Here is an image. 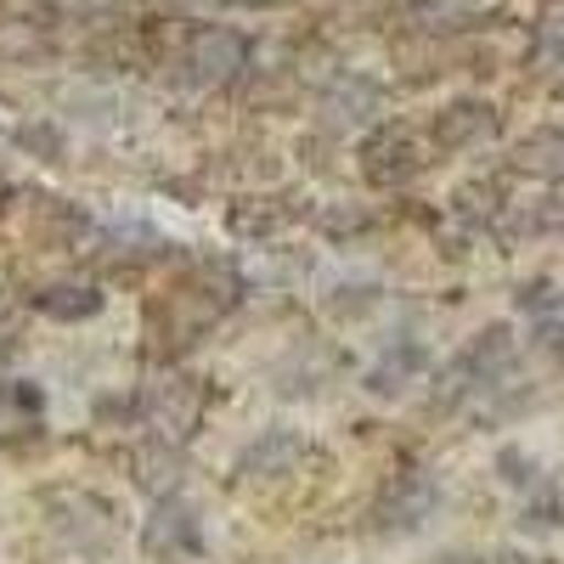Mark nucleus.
Wrapping results in <instances>:
<instances>
[{"mask_svg": "<svg viewBox=\"0 0 564 564\" xmlns=\"http://www.w3.org/2000/svg\"><path fill=\"white\" fill-rule=\"evenodd\" d=\"M486 130H491V108H480V102H452L435 119V141H441V148H468V141H480Z\"/></svg>", "mask_w": 564, "mask_h": 564, "instance_id": "7", "label": "nucleus"}, {"mask_svg": "<svg viewBox=\"0 0 564 564\" xmlns=\"http://www.w3.org/2000/svg\"><path fill=\"white\" fill-rule=\"evenodd\" d=\"M148 412L159 423V435H175L186 441L198 430V417H204V384L198 379H164L153 395H148Z\"/></svg>", "mask_w": 564, "mask_h": 564, "instance_id": "2", "label": "nucleus"}, {"mask_svg": "<svg viewBox=\"0 0 564 564\" xmlns=\"http://www.w3.org/2000/svg\"><path fill=\"white\" fill-rule=\"evenodd\" d=\"M361 170H367V181H379V186L406 181V175L417 170V148H412V135H406V130H395V124H384L379 135H367V141H361Z\"/></svg>", "mask_w": 564, "mask_h": 564, "instance_id": "4", "label": "nucleus"}, {"mask_svg": "<svg viewBox=\"0 0 564 564\" xmlns=\"http://www.w3.org/2000/svg\"><path fill=\"white\" fill-rule=\"evenodd\" d=\"M441 564H468V558H441Z\"/></svg>", "mask_w": 564, "mask_h": 564, "instance_id": "11", "label": "nucleus"}, {"mask_svg": "<svg viewBox=\"0 0 564 564\" xmlns=\"http://www.w3.org/2000/svg\"><path fill=\"white\" fill-rule=\"evenodd\" d=\"M520 170L531 175H564V130H536L531 141H520Z\"/></svg>", "mask_w": 564, "mask_h": 564, "instance_id": "9", "label": "nucleus"}, {"mask_svg": "<svg viewBox=\"0 0 564 564\" xmlns=\"http://www.w3.org/2000/svg\"><path fill=\"white\" fill-rule=\"evenodd\" d=\"M141 542H148L153 558H186V553H198V513L170 491V497H159V513L148 520V536H141Z\"/></svg>", "mask_w": 564, "mask_h": 564, "instance_id": "3", "label": "nucleus"}, {"mask_svg": "<svg viewBox=\"0 0 564 564\" xmlns=\"http://www.w3.org/2000/svg\"><path fill=\"white\" fill-rule=\"evenodd\" d=\"M186 63H193V74L204 85H226L231 74L249 63V45H243V34H231V29H204L193 40V57H186Z\"/></svg>", "mask_w": 564, "mask_h": 564, "instance_id": "5", "label": "nucleus"}, {"mask_svg": "<svg viewBox=\"0 0 564 564\" xmlns=\"http://www.w3.org/2000/svg\"><path fill=\"white\" fill-rule=\"evenodd\" d=\"M135 480L148 486L153 497H170L175 491V452H170V435H159V441H148V446H135Z\"/></svg>", "mask_w": 564, "mask_h": 564, "instance_id": "8", "label": "nucleus"}, {"mask_svg": "<svg viewBox=\"0 0 564 564\" xmlns=\"http://www.w3.org/2000/svg\"><path fill=\"white\" fill-rule=\"evenodd\" d=\"M45 513H52V531L68 536L79 553H97L113 542V508L97 491H52Z\"/></svg>", "mask_w": 564, "mask_h": 564, "instance_id": "1", "label": "nucleus"}, {"mask_svg": "<svg viewBox=\"0 0 564 564\" xmlns=\"http://www.w3.org/2000/svg\"><path fill=\"white\" fill-rule=\"evenodd\" d=\"M102 305H108L102 289H90V282H63V289H45L40 294V311L57 316V322H90Z\"/></svg>", "mask_w": 564, "mask_h": 564, "instance_id": "6", "label": "nucleus"}, {"mask_svg": "<svg viewBox=\"0 0 564 564\" xmlns=\"http://www.w3.org/2000/svg\"><path fill=\"white\" fill-rule=\"evenodd\" d=\"M502 468H508L502 480H513V486H536V463H525L520 452H502Z\"/></svg>", "mask_w": 564, "mask_h": 564, "instance_id": "10", "label": "nucleus"}]
</instances>
